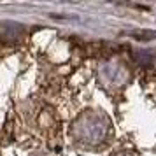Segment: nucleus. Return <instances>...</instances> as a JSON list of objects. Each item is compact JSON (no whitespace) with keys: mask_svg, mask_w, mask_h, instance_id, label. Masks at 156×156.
<instances>
[{"mask_svg":"<svg viewBox=\"0 0 156 156\" xmlns=\"http://www.w3.org/2000/svg\"><path fill=\"white\" fill-rule=\"evenodd\" d=\"M74 132L79 140L88 142V144H97V142L104 140V137L107 135V125L100 116L84 114L81 119H77Z\"/></svg>","mask_w":156,"mask_h":156,"instance_id":"nucleus-1","label":"nucleus"},{"mask_svg":"<svg viewBox=\"0 0 156 156\" xmlns=\"http://www.w3.org/2000/svg\"><path fill=\"white\" fill-rule=\"evenodd\" d=\"M112 156H133V154L128 153V151H123V153H116V154H112Z\"/></svg>","mask_w":156,"mask_h":156,"instance_id":"nucleus-2","label":"nucleus"}]
</instances>
